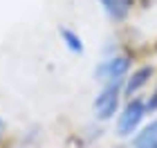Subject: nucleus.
Returning a JSON list of instances; mask_svg holds the SVG:
<instances>
[{
	"instance_id": "obj_6",
	"label": "nucleus",
	"mask_w": 157,
	"mask_h": 148,
	"mask_svg": "<svg viewBox=\"0 0 157 148\" xmlns=\"http://www.w3.org/2000/svg\"><path fill=\"white\" fill-rule=\"evenodd\" d=\"M101 5L112 20H124L132 7V0H101Z\"/></svg>"
},
{
	"instance_id": "obj_7",
	"label": "nucleus",
	"mask_w": 157,
	"mask_h": 148,
	"mask_svg": "<svg viewBox=\"0 0 157 148\" xmlns=\"http://www.w3.org/2000/svg\"><path fill=\"white\" fill-rule=\"evenodd\" d=\"M61 36H63L65 45L72 49V52L83 54V40H81V36H78V34H74L72 29H67V27H63V29H61Z\"/></svg>"
},
{
	"instance_id": "obj_1",
	"label": "nucleus",
	"mask_w": 157,
	"mask_h": 148,
	"mask_svg": "<svg viewBox=\"0 0 157 148\" xmlns=\"http://www.w3.org/2000/svg\"><path fill=\"white\" fill-rule=\"evenodd\" d=\"M121 88H124V79H117V81H110L108 85L101 90V94L94 99V117L97 119L105 121V119H110L117 112Z\"/></svg>"
},
{
	"instance_id": "obj_2",
	"label": "nucleus",
	"mask_w": 157,
	"mask_h": 148,
	"mask_svg": "<svg viewBox=\"0 0 157 148\" xmlns=\"http://www.w3.org/2000/svg\"><path fill=\"white\" fill-rule=\"evenodd\" d=\"M146 117V103L141 99H130L126 103V108L121 110L119 121H117V135L121 137H130L135 130L139 128L141 119Z\"/></svg>"
},
{
	"instance_id": "obj_4",
	"label": "nucleus",
	"mask_w": 157,
	"mask_h": 148,
	"mask_svg": "<svg viewBox=\"0 0 157 148\" xmlns=\"http://www.w3.org/2000/svg\"><path fill=\"white\" fill-rule=\"evenodd\" d=\"M151 76H153V67H151V65H141L139 70H135L132 76L126 81V85H124L126 94H128V97H135L148 81H151Z\"/></svg>"
},
{
	"instance_id": "obj_8",
	"label": "nucleus",
	"mask_w": 157,
	"mask_h": 148,
	"mask_svg": "<svg viewBox=\"0 0 157 148\" xmlns=\"http://www.w3.org/2000/svg\"><path fill=\"white\" fill-rule=\"evenodd\" d=\"M153 110H157V90L153 92V97H151V101L146 103V112H153Z\"/></svg>"
},
{
	"instance_id": "obj_9",
	"label": "nucleus",
	"mask_w": 157,
	"mask_h": 148,
	"mask_svg": "<svg viewBox=\"0 0 157 148\" xmlns=\"http://www.w3.org/2000/svg\"><path fill=\"white\" fill-rule=\"evenodd\" d=\"M0 128H2V119H0Z\"/></svg>"
},
{
	"instance_id": "obj_3",
	"label": "nucleus",
	"mask_w": 157,
	"mask_h": 148,
	"mask_svg": "<svg viewBox=\"0 0 157 148\" xmlns=\"http://www.w3.org/2000/svg\"><path fill=\"white\" fill-rule=\"evenodd\" d=\"M128 67H130V59L126 54H119V56H110V59L101 61V65L94 70V76L97 81H117V79H124Z\"/></svg>"
},
{
	"instance_id": "obj_5",
	"label": "nucleus",
	"mask_w": 157,
	"mask_h": 148,
	"mask_svg": "<svg viewBox=\"0 0 157 148\" xmlns=\"http://www.w3.org/2000/svg\"><path fill=\"white\" fill-rule=\"evenodd\" d=\"M132 148H157V119L141 128L132 139Z\"/></svg>"
}]
</instances>
